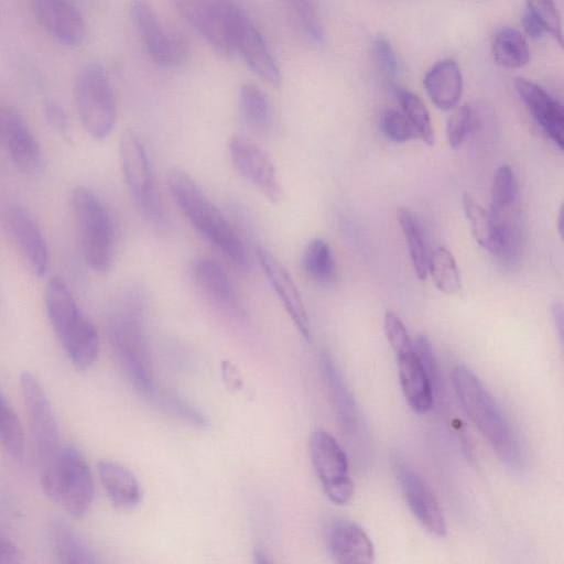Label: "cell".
<instances>
[{
  "label": "cell",
  "instance_id": "6da1fadb",
  "mask_svg": "<svg viewBox=\"0 0 564 564\" xmlns=\"http://www.w3.org/2000/svg\"><path fill=\"white\" fill-rule=\"evenodd\" d=\"M108 332L120 364L137 391L159 400L144 332V300L138 289H129L116 301Z\"/></svg>",
  "mask_w": 564,
  "mask_h": 564
},
{
  "label": "cell",
  "instance_id": "7a4b0ae2",
  "mask_svg": "<svg viewBox=\"0 0 564 564\" xmlns=\"http://www.w3.org/2000/svg\"><path fill=\"white\" fill-rule=\"evenodd\" d=\"M170 192L193 228L229 262L240 269L249 265L247 248L223 213L183 170L167 175Z\"/></svg>",
  "mask_w": 564,
  "mask_h": 564
},
{
  "label": "cell",
  "instance_id": "3957f363",
  "mask_svg": "<svg viewBox=\"0 0 564 564\" xmlns=\"http://www.w3.org/2000/svg\"><path fill=\"white\" fill-rule=\"evenodd\" d=\"M45 307L50 323L64 350L78 370L90 368L99 354L96 326L78 307L68 285L56 275L45 286Z\"/></svg>",
  "mask_w": 564,
  "mask_h": 564
},
{
  "label": "cell",
  "instance_id": "277c9868",
  "mask_svg": "<svg viewBox=\"0 0 564 564\" xmlns=\"http://www.w3.org/2000/svg\"><path fill=\"white\" fill-rule=\"evenodd\" d=\"M43 491L74 518H83L95 498V482L89 464L73 445H62L40 463Z\"/></svg>",
  "mask_w": 564,
  "mask_h": 564
},
{
  "label": "cell",
  "instance_id": "5b68a950",
  "mask_svg": "<svg viewBox=\"0 0 564 564\" xmlns=\"http://www.w3.org/2000/svg\"><path fill=\"white\" fill-rule=\"evenodd\" d=\"M453 384L465 412L497 455L506 464L518 466L521 455L517 440L500 408L478 377L459 365L453 371Z\"/></svg>",
  "mask_w": 564,
  "mask_h": 564
},
{
  "label": "cell",
  "instance_id": "8992f818",
  "mask_svg": "<svg viewBox=\"0 0 564 564\" xmlns=\"http://www.w3.org/2000/svg\"><path fill=\"white\" fill-rule=\"evenodd\" d=\"M70 205L87 265L107 272L115 259L116 230L105 202L90 188L78 185L70 193Z\"/></svg>",
  "mask_w": 564,
  "mask_h": 564
},
{
  "label": "cell",
  "instance_id": "52a82bcc",
  "mask_svg": "<svg viewBox=\"0 0 564 564\" xmlns=\"http://www.w3.org/2000/svg\"><path fill=\"white\" fill-rule=\"evenodd\" d=\"M75 108L85 131L96 140L106 139L117 118V102L108 74L99 63L84 65L74 80Z\"/></svg>",
  "mask_w": 564,
  "mask_h": 564
},
{
  "label": "cell",
  "instance_id": "ba28073f",
  "mask_svg": "<svg viewBox=\"0 0 564 564\" xmlns=\"http://www.w3.org/2000/svg\"><path fill=\"white\" fill-rule=\"evenodd\" d=\"M122 174L135 206L151 224L163 226L166 215L153 180L148 153L140 138L126 130L120 140Z\"/></svg>",
  "mask_w": 564,
  "mask_h": 564
},
{
  "label": "cell",
  "instance_id": "9c48e42d",
  "mask_svg": "<svg viewBox=\"0 0 564 564\" xmlns=\"http://www.w3.org/2000/svg\"><path fill=\"white\" fill-rule=\"evenodd\" d=\"M310 456L325 495L336 505L348 503L355 491L346 453L332 434L323 429L312 432Z\"/></svg>",
  "mask_w": 564,
  "mask_h": 564
},
{
  "label": "cell",
  "instance_id": "30bf717a",
  "mask_svg": "<svg viewBox=\"0 0 564 564\" xmlns=\"http://www.w3.org/2000/svg\"><path fill=\"white\" fill-rule=\"evenodd\" d=\"M184 20L219 54L236 52L231 21L232 3L225 0H172Z\"/></svg>",
  "mask_w": 564,
  "mask_h": 564
},
{
  "label": "cell",
  "instance_id": "8fae6325",
  "mask_svg": "<svg viewBox=\"0 0 564 564\" xmlns=\"http://www.w3.org/2000/svg\"><path fill=\"white\" fill-rule=\"evenodd\" d=\"M131 17L143 44L155 63L174 67L187 58L186 39L181 33L165 28L148 2L134 0L131 4Z\"/></svg>",
  "mask_w": 564,
  "mask_h": 564
},
{
  "label": "cell",
  "instance_id": "7c38bea8",
  "mask_svg": "<svg viewBox=\"0 0 564 564\" xmlns=\"http://www.w3.org/2000/svg\"><path fill=\"white\" fill-rule=\"evenodd\" d=\"M20 387L42 463L62 446L58 422L45 390L32 372L23 371L20 375Z\"/></svg>",
  "mask_w": 564,
  "mask_h": 564
},
{
  "label": "cell",
  "instance_id": "4fadbf2b",
  "mask_svg": "<svg viewBox=\"0 0 564 564\" xmlns=\"http://www.w3.org/2000/svg\"><path fill=\"white\" fill-rule=\"evenodd\" d=\"M228 151L236 171L271 203L282 198V187L270 155L254 141L243 135L229 140Z\"/></svg>",
  "mask_w": 564,
  "mask_h": 564
},
{
  "label": "cell",
  "instance_id": "5bb4252c",
  "mask_svg": "<svg viewBox=\"0 0 564 564\" xmlns=\"http://www.w3.org/2000/svg\"><path fill=\"white\" fill-rule=\"evenodd\" d=\"M235 48L250 69L262 80L279 88L282 73L264 37L252 20L238 7L231 6Z\"/></svg>",
  "mask_w": 564,
  "mask_h": 564
},
{
  "label": "cell",
  "instance_id": "9a60e30c",
  "mask_svg": "<svg viewBox=\"0 0 564 564\" xmlns=\"http://www.w3.org/2000/svg\"><path fill=\"white\" fill-rule=\"evenodd\" d=\"M397 478L417 521L432 534L446 535V522L442 509L433 491L422 476L402 459L394 458Z\"/></svg>",
  "mask_w": 564,
  "mask_h": 564
},
{
  "label": "cell",
  "instance_id": "2e32d148",
  "mask_svg": "<svg viewBox=\"0 0 564 564\" xmlns=\"http://www.w3.org/2000/svg\"><path fill=\"white\" fill-rule=\"evenodd\" d=\"M31 11L41 28L66 46H79L87 26L78 8L69 0H31Z\"/></svg>",
  "mask_w": 564,
  "mask_h": 564
},
{
  "label": "cell",
  "instance_id": "e0dca14e",
  "mask_svg": "<svg viewBox=\"0 0 564 564\" xmlns=\"http://www.w3.org/2000/svg\"><path fill=\"white\" fill-rule=\"evenodd\" d=\"M4 226L37 276L46 274L50 267V251L41 228L33 216L19 205H10L3 214Z\"/></svg>",
  "mask_w": 564,
  "mask_h": 564
},
{
  "label": "cell",
  "instance_id": "ac0fdd59",
  "mask_svg": "<svg viewBox=\"0 0 564 564\" xmlns=\"http://www.w3.org/2000/svg\"><path fill=\"white\" fill-rule=\"evenodd\" d=\"M0 143L20 170L31 173L40 167L41 147L23 117L10 106L1 107Z\"/></svg>",
  "mask_w": 564,
  "mask_h": 564
},
{
  "label": "cell",
  "instance_id": "d6986e66",
  "mask_svg": "<svg viewBox=\"0 0 564 564\" xmlns=\"http://www.w3.org/2000/svg\"><path fill=\"white\" fill-rule=\"evenodd\" d=\"M326 547L338 563H372L375 547L364 529L345 518H333L324 528Z\"/></svg>",
  "mask_w": 564,
  "mask_h": 564
},
{
  "label": "cell",
  "instance_id": "ffe728a7",
  "mask_svg": "<svg viewBox=\"0 0 564 564\" xmlns=\"http://www.w3.org/2000/svg\"><path fill=\"white\" fill-rule=\"evenodd\" d=\"M257 259L290 318L301 335L310 341V321L301 294L289 271L265 249L257 250Z\"/></svg>",
  "mask_w": 564,
  "mask_h": 564
},
{
  "label": "cell",
  "instance_id": "44dd1931",
  "mask_svg": "<svg viewBox=\"0 0 564 564\" xmlns=\"http://www.w3.org/2000/svg\"><path fill=\"white\" fill-rule=\"evenodd\" d=\"M514 87L528 110L544 133L561 150L564 148V109L536 83L523 77L514 80Z\"/></svg>",
  "mask_w": 564,
  "mask_h": 564
},
{
  "label": "cell",
  "instance_id": "7402d4cb",
  "mask_svg": "<svg viewBox=\"0 0 564 564\" xmlns=\"http://www.w3.org/2000/svg\"><path fill=\"white\" fill-rule=\"evenodd\" d=\"M191 276L198 291L217 308L231 314L243 315V306L228 274L216 261L197 258L191 265Z\"/></svg>",
  "mask_w": 564,
  "mask_h": 564
},
{
  "label": "cell",
  "instance_id": "603a6c76",
  "mask_svg": "<svg viewBox=\"0 0 564 564\" xmlns=\"http://www.w3.org/2000/svg\"><path fill=\"white\" fill-rule=\"evenodd\" d=\"M398 372L403 395L410 408L426 413L433 406V383L413 349L398 354Z\"/></svg>",
  "mask_w": 564,
  "mask_h": 564
},
{
  "label": "cell",
  "instance_id": "cb8c5ba5",
  "mask_svg": "<svg viewBox=\"0 0 564 564\" xmlns=\"http://www.w3.org/2000/svg\"><path fill=\"white\" fill-rule=\"evenodd\" d=\"M97 468L100 482L113 507L128 510L140 503L142 490L129 468L111 459L99 460Z\"/></svg>",
  "mask_w": 564,
  "mask_h": 564
},
{
  "label": "cell",
  "instance_id": "d4e9b609",
  "mask_svg": "<svg viewBox=\"0 0 564 564\" xmlns=\"http://www.w3.org/2000/svg\"><path fill=\"white\" fill-rule=\"evenodd\" d=\"M423 85L433 104L442 109H453L462 95L460 68L453 59H442L425 74Z\"/></svg>",
  "mask_w": 564,
  "mask_h": 564
},
{
  "label": "cell",
  "instance_id": "484cf974",
  "mask_svg": "<svg viewBox=\"0 0 564 564\" xmlns=\"http://www.w3.org/2000/svg\"><path fill=\"white\" fill-rule=\"evenodd\" d=\"M321 369L341 430L352 435L358 426V409L332 356L323 352Z\"/></svg>",
  "mask_w": 564,
  "mask_h": 564
},
{
  "label": "cell",
  "instance_id": "4316f807",
  "mask_svg": "<svg viewBox=\"0 0 564 564\" xmlns=\"http://www.w3.org/2000/svg\"><path fill=\"white\" fill-rule=\"evenodd\" d=\"M48 532L53 550L59 562L65 564H94L98 562L95 553L66 521L53 519Z\"/></svg>",
  "mask_w": 564,
  "mask_h": 564
},
{
  "label": "cell",
  "instance_id": "83f0119b",
  "mask_svg": "<svg viewBox=\"0 0 564 564\" xmlns=\"http://www.w3.org/2000/svg\"><path fill=\"white\" fill-rule=\"evenodd\" d=\"M301 264L304 273L319 284L333 283L336 279V264L328 243L314 238L304 248Z\"/></svg>",
  "mask_w": 564,
  "mask_h": 564
},
{
  "label": "cell",
  "instance_id": "f1b7e54d",
  "mask_svg": "<svg viewBox=\"0 0 564 564\" xmlns=\"http://www.w3.org/2000/svg\"><path fill=\"white\" fill-rule=\"evenodd\" d=\"M239 111L252 129L264 131L272 119V109L267 95L257 85L246 83L238 94Z\"/></svg>",
  "mask_w": 564,
  "mask_h": 564
},
{
  "label": "cell",
  "instance_id": "f546056e",
  "mask_svg": "<svg viewBox=\"0 0 564 564\" xmlns=\"http://www.w3.org/2000/svg\"><path fill=\"white\" fill-rule=\"evenodd\" d=\"M398 221L406 239L409 254L415 274L419 279L424 280L429 272L430 254L427 252L423 229L413 213L406 208H400L398 210Z\"/></svg>",
  "mask_w": 564,
  "mask_h": 564
},
{
  "label": "cell",
  "instance_id": "4dcf8cb0",
  "mask_svg": "<svg viewBox=\"0 0 564 564\" xmlns=\"http://www.w3.org/2000/svg\"><path fill=\"white\" fill-rule=\"evenodd\" d=\"M495 61L507 68H520L530 58L528 44L523 35L513 28L498 31L492 41Z\"/></svg>",
  "mask_w": 564,
  "mask_h": 564
},
{
  "label": "cell",
  "instance_id": "1f68e13d",
  "mask_svg": "<svg viewBox=\"0 0 564 564\" xmlns=\"http://www.w3.org/2000/svg\"><path fill=\"white\" fill-rule=\"evenodd\" d=\"M463 208L475 241L481 248L499 257L500 243L489 213L467 193L463 196Z\"/></svg>",
  "mask_w": 564,
  "mask_h": 564
},
{
  "label": "cell",
  "instance_id": "d6a6232c",
  "mask_svg": "<svg viewBox=\"0 0 564 564\" xmlns=\"http://www.w3.org/2000/svg\"><path fill=\"white\" fill-rule=\"evenodd\" d=\"M437 290L445 294H455L462 288L460 275L455 258L445 247H437L429 258V267Z\"/></svg>",
  "mask_w": 564,
  "mask_h": 564
},
{
  "label": "cell",
  "instance_id": "836d02e7",
  "mask_svg": "<svg viewBox=\"0 0 564 564\" xmlns=\"http://www.w3.org/2000/svg\"><path fill=\"white\" fill-rule=\"evenodd\" d=\"M394 93L401 105L402 112L415 129L417 137L427 145H433L434 132L429 111L422 100L405 88L395 87Z\"/></svg>",
  "mask_w": 564,
  "mask_h": 564
},
{
  "label": "cell",
  "instance_id": "e575fe53",
  "mask_svg": "<svg viewBox=\"0 0 564 564\" xmlns=\"http://www.w3.org/2000/svg\"><path fill=\"white\" fill-rule=\"evenodd\" d=\"M0 443L12 457L20 458L24 452V432L21 421L4 399L0 404Z\"/></svg>",
  "mask_w": 564,
  "mask_h": 564
},
{
  "label": "cell",
  "instance_id": "d590c367",
  "mask_svg": "<svg viewBox=\"0 0 564 564\" xmlns=\"http://www.w3.org/2000/svg\"><path fill=\"white\" fill-rule=\"evenodd\" d=\"M306 36L315 42L324 41V29L313 0H280Z\"/></svg>",
  "mask_w": 564,
  "mask_h": 564
},
{
  "label": "cell",
  "instance_id": "8d00e7d4",
  "mask_svg": "<svg viewBox=\"0 0 564 564\" xmlns=\"http://www.w3.org/2000/svg\"><path fill=\"white\" fill-rule=\"evenodd\" d=\"M478 123V107L464 105L448 118L446 137L452 148H458Z\"/></svg>",
  "mask_w": 564,
  "mask_h": 564
},
{
  "label": "cell",
  "instance_id": "74e56055",
  "mask_svg": "<svg viewBox=\"0 0 564 564\" xmlns=\"http://www.w3.org/2000/svg\"><path fill=\"white\" fill-rule=\"evenodd\" d=\"M525 10L535 18L545 33L551 34L560 45L563 44L561 17L553 0H527Z\"/></svg>",
  "mask_w": 564,
  "mask_h": 564
},
{
  "label": "cell",
  "instance_id": "f35d334b",
  "mask_svg": "<svg viewBox=\"0 0 564 564\" xmlns=\"http://www.w3.org/2000/svg\"><path fill=\"white\" fill-rule=\"evenodd\" d=\"M380 128L383 134L397 143L419 138L415 129L402 111L386 109L380 117Z\"/></svg>",
  "mask_w": 564,
  "mask_h": 564
},
{
  "label": "cell",
  "instance_id": "ab89813d",
  "mask_svg": "<svg viewBox=\"0 0 564 564\" xmlns=\"http://www.w3.org/2000/svg\"><path fill=\"white\" fill-rule=\"evenodd\" d=\"M518 199V184L512 169L501 165L494 175L490 204H503Z\"/></svg>",
  "mask_w": 564,
  "mask_h": 564
},
{
  "label": "cell",
  "instance_id": "60d3db41",
  "mask_svg": "<svg viewBox=\"0 0 564 564\" xmlns=\"http://www.w3.org/2000/svg\"><path fill=\"white\" fill-rule=\"evenodd\" d=\"M383 324L387 338L397 355L413 349V340L405 325L395 313L387 312Z\"/></svg>",
  "mask_w": 564,
  "mask_h": 564
},
{
  "label": "cell",
  "instance_id": "b9f144b4",
  "mask_svg": "<svg viewBox=\"0 0 564 564\" xmlns=\"http://www.w3.org/2000/svg\"><path fill=\"white\" fill-rule=\"evenodd\" d=\"M373 56L378 67L387 75H395L400 69V61L390 42L378 35L373 42Z\"/></svg>",
  "mask_w": 564,
  "mask_h": 564
},
{
  "label": "cell",
  "instance_id": "7bdbcfd3",
  "mask_svg": "<svg viewBox=\"0 0 564 564\" xmlns=\"http://www.w3.org/2000/svg\"><path fill=\"white\" fill-rule=\"evenodd\" d=\"M413 351L429 375L433 386L437 382V361L426 334H419L413 341Z\"/></svg>",
  "mask_w": 564,
  "mask_h": 564
},
{
  "label": "cell",
  "instance_id": "ee69618b",
  "mask_svg": "<svg viewBox=\"0 0 564 564\" xmlns=\"http://www.w3.org/2000/svg\"><path fill=\"white\" fill-rule=\"evenodd\" d=\"M159 401L172 413L175 415L182 416L184 420L197 425H206L205 417L197 412L194 408H192L187 402L180 399L178 397L167 393L161 394Z\"/></svg>",
  "mask_w": 564,
  "mask_h": 564
},
{
  "label": "cell",
  "instance_id": "f6af8a7d",
  "mask_svg": "<svg viewBox=\"0 0 564 564\" xmlns=\"http://www.w3.org/2000/svg\"><path fill=\"white\" fill-rule=\"evenodd\" d=\"M45 117L50 126L63 138H70L68 117L65 110L57 102L51 101L45 105Z\"/></svg>",
  "mask_w": 564,
  "mask_h": 564
},
{
  "label": "cell",
  "instance_id": "bcb514c9",
  "mask_svg": "<svg viewBox=\"0 0 564 564\" xmlns=\"http://www.w3.org/2000/svg\"><path fill=\"white\" fill-rule=\"evenodd\" d=\"M21 557L18 546L8 538L0 535V563H18Z\"/></svg>",
  "mask_w": 564,
  "mask_h": 564
},
{
  "label": "cell",
  "instance_id": "7dc6e473",
  "mask_svg": "<svg viewBox=\"0 0 564 564\" xmlns=\"http://www.w3.org/2000/svg\"><path fill=\"white\" fill-rule=\"evenodd\" d=\"M522 26L525 33L532 39H540L545 34L544 29L540 25L535 18L527 10H524V13L522 15Z\"/></svg>",
  "mask_w": 564,
  "mask_h": 564
},
{
  "label": "cell",
  "instance_id": "c3c4849f",
  "mask_svg": "<svg viewBox=\"0 0 564 564\" xmlns=\"http://www.w3.org/2000/svg\"><path fill=\"white\" fill-rule=\"evenodd\" d=\"M552 316L557 328L558 335L562 338L563 336V307L560 303H554L552 306Z\"/></svg>",
  "mask_w": 564,
  "mask_h": 564
},
{
  "label": "cell",
  "instance_id": "681fc988",
  "mask_svg": "<svg viewBox=\"0 0 564 564\" xmlns=\"http://www.w3.org/2000/svg\"><path fill=\"white\" fill-rule=\"evenodd\" d=\"M253 556L256 562L265 563L270 561L268 555L261 549L256 550Z\"/></svg>",
  "mask_w": 564,
  "mask_h": 564
},
{
  "label": "cell",
  "instance_id": "f907efd6",
  "mask_svg": "<svg viewBox=\"0 0 564 564\" xmlns=\"http://www.w3.org/2000/svg\"><path fill=\"white\" fill-rule=\"evenodd\" d=\"M558 230H560V235H562V214L560 213L558 215Z\"/></svg>",
  "mask_w": 564,
  "mask_h": 564
},
{
  "label": "cell",
  "instance_id": "816d5d0a",
  "mask_svg": "<svg viewBox=\"0 0 564 564\" xmlns=\"http://www.w3.org/2000/svg\"><path fill=\"white\" fill-rule=\"evenodd\" d=\"M3 399H4V397H3V395L1 394V392H0V404H1V402L3 401Z\"/></svg>",
  "mask_w": 564,
  "mask_h": 564
},
{
  "label": "cell",
  "instance_id": "f5cc1de1",
  "mask_svg": "<svg viewBox=\"0 0 564 564\" xmlns=\"http://www.w3.org/2000/svg\"><path fill=\"white\" fill-rule=\"evenodd\" d=\"M0 119H1V107H0Z\"/></svg>",
  "mask_w": 564,
  "mask_h": 564
}]
</instances>
